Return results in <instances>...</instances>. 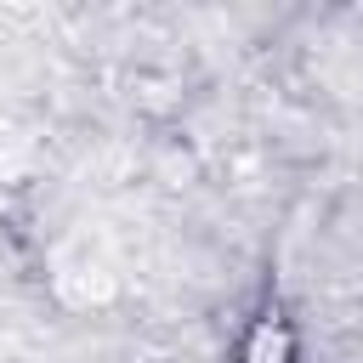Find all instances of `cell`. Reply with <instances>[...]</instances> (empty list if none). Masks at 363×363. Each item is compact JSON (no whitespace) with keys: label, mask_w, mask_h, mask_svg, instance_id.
<instances>
[{"label":"cell","mask_w":363,"mask_h":363,"mask_svg":"<svg viewBox=\"0 0 363 363\" xmlns=\"http://www.w3.org/2000/svg\"><path fill=\"white\" fill-rule=\"evenodd\" d=\"M238 363H301V335H295V318H289L284 306H261V312L244 323Z\"/></svg>","instance_id":"obj_1"},{"label":"cell","mask_w":363,"mask_h":363,"mask_svg":"<svg viewBox=\"0 0 363 363\" xmlns=\"http://www.w3.org/2000/svg\"><path fill=\"white\" fill-rule=\"evenodd\" d=\"M51 284H57L62 301H74V284H85V306H102V301L113 295V272H108V261H96L91 250H62Z\"/></svg>","instance_id":"obj_2"}]
</instances>
